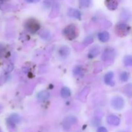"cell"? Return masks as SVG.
Segmentation results:
<instances>
[{
    "instance_id": "13",
    "label": "cell",
    "mask_w": 132,
    "mask_h": 132,
    "mask_svg": "<svg viewBox=\"0 0 132 132\" xmlns=\"http://www.w3.org/2000/svg\"><path fill=\"white\" fill-rule=\"evenodd\" d=\"M37 97V99H39V100L46 101L50 97V93L48 92L43 90V91H41L39 93H38Z\"/></svg>"
},
{
    "instance_id": "10",
    "label": "cell",
    "mask_w": 132,
    "mask_h": 132,
    "mask_svg": "<svg viewBox=\"0 0 132 132\" xmlns=\"http://www.w3.org/2000/svg\"><path fill=\"white\" fill-rule=\"evenodd\" d=\"M68 15L69 16L72 17V18H76V19H79L80 20L81 18V12L79 10H77V9H70L68 11Z\"/></svg>"
},
{
    "instance_id": "5",
    "label": "cell",
    "mask_w": 132,
    "mask_h": 132,
    "mask_svg": "<svg viewBox=\"0 0 132 132\" xmlns=\"http://www.w3.org/2000/svg\"><path fill=\"white\" fill-rule=\"evenodd\" d=\"M115 56H116V53H115L114 50L112 49V48H107L103 52V55H102V59L106 63L108 62L111 63L113 61Z\"/></svg>"
},
{
    "instance_id": "19",
    "label": "cell",
    "mask_w": 132,
    "mask_h": 132,
    "mask_svg": "<svg viewBox=\"0 0 132 132\" xmlns=\"http://www.w3.org/2000/svg\"><path fill=\"white\" fill-rule=\"evenodd\" d=\"M79 3L82 7H88L91 3V0H79Z\"/></svg>"
},
{
    "instance_id": "22",
    "label": "cell",
    "mask_w": 132,
    "mask_h": 132,
    "mask_svg": "<svg viewBox=\"0 0 132 132\" xmlns=\"http://www.w3.org/2000/svg\"><path fill=\"white\" fill-rule=\"evenodd\" d=\"M28 3H37L40 1V0H25Z\"/></svg>"
},
{
    "instance_id": "11",
    "label": "cell",
    "mask_w": 132,
    "mask_h": 132,
    "mask_svg": "<svg viewBox=\"0 0 132 132\" xmlns=\"http://www.w3.org/2000/svg\"><path fill=\"white\" fill-rule=\"evenodd\" d=\"M21 121V117H19L18 115L17 114H13L9 117V119H8V122H9V125L12 126H15V124L19 123Z\"/></svg>"
},
{
    "instance_id": "16",
    "label": "cell",
    "mask_w": 132,
    "mask_h": 132,
    "mask_svg": "<svg viewBox=\"0 0 132 132\" xmlns=\"http://www.w3.org/2000/svg\"><path fill=\"white\" fill-rule=\"evenodd\" d=\"M99 48L98 46H95V47L93 48L92 50H90V52H89L88 57L90 58H93L96 57L98 54H99Z\"/></svg>"
},
{
    "instance_id": "2",
    "label": "cell",
    "mask_w": 132,
    "mask_h": 132,
    "mask_svg": "<svg viewBox=\"0 0 132 132\" xmlns=\"http://www.w3.org/2000/svg\"><path fill=\"white\" fill-rule=\"evenodd\" d=\"M130 31V27L125 23H119L116 27V33L120 37L128 36Z\"/></svg>"
},
{
    "instance_id": "9",
    "label": "cell",
    "mask_w": 132,
    "mask_h": 132,
    "mask_svg": "<svg viewBox=\"0 0 132 132\" xmlns=\"http://www.w3.org/2000/svg\"><path fill=\"white\" fill-rule=\"evenodd\" d=\"M107 122L109 125H113V126H119L121 122V120L117 117V116L115 115H110L107 118Z\"/></svg>"
},
{
    "instance_id": "20",
    "label": "cell",
    "mask_w": 132,
    "mask_h": 132,
    "mask_svg": "<svg viewBox=\"0 0 132 132\" xmlns=\"http://www.w3.org/2000/svg\"><path fill=\"white\" fill-rule=\"evenodd\" d=\"M82 72V67H76L73 70V73L75 76H81Z\"/></svg>"
},
{
    "instance_id": "17",
    "label": "cell",
    "mask_w": 132,
    "mask_h": 132,
    "mask_svg": "<svg viewBox=\"0 0 132 132\" xmlns=\"http://www.w3.org/2000/svg\"><path fill=\"white\" fill-rule=\"evenodd\" d=\"M124 64L126 67H131L132 65V57L131 55H126L123 59Z\"/></svg>"
},
{
    "instance_id": "4",
    "label": "cell",
    "mask_w": 132,
    "mask_h": 132,
    "mask_svg": "<svg viewBox=\"0 0 132 132\" xmlns=\"http://www.w3.org/2000/svg\"><path fill=\"white\" fill-rule=\"evenodd\" d=\"M111 106L113 109L116 110H120L125 106V100L120 96L114 97L111 100Z\"/></svg>"
},
{
    "instance_id": "6",
    "label": "cell",
    "mask_w": 132,
    "mask_h": 132,
    "mask_svg": "<svg viewBox=\"0 0 132 132\" xmlns=\"http://www.w3.org/2000/svg\"><path fill=\"white\" fill-rule=\"evenodd\" d=\"M77 119L75 116H68L67 117L64 119L63 122V126L64 130L67 131L71 128V126L73 125L76 124L77 122Z\"/></svg>"
},
{
    "instance_id": "24",
    "label": "cell",
    "mask_w": 132,
    "mask_h": 132,
    "mask_svg": "<svg viewBox=\"0 0 132 132\" xmlns=\"http://www.w3.org/2000/svg\"><path fill=\"white\" fill-rule=\"evenodd\" d=\"M119 132H125V131H119Z\"/></svg>"
},
{
    "instance_id": "12",
    "label": "cell",
    "mask_w": 132,
    "mask_h": 132,
    "mask_svg": "<svg viewBox=\"0 0 132 132\" xmlns=\"http://www.w3.org/2000/svg\"><path fill=\"white\" fill-rule=\"evenodd\" d=\"M98 38L101 42L105 43L110 39V34L108 32H102L98 34Z\"/></svg>"
},
{
    "instance_id": "18",
    "label": "cell",
    "mask_w": 132,
    "mask_h": 132,
    "mask_svg": "<svg viewBox=\"0 0 132 132\" xmlns=\"http://www.w3.org/2000/svg\"><path fill=\"white\" fill-rule=\"evenodd\" d=\"M129 76H130V75H129V73L128 72H123L121 73L120 78H121V80L122 82H126L128 80Z\"/></svg>"
},
{
    "instance_id": "23",
    "label": "cell",
    "mask_w": 132,
    "mask_h": 132,
    "mask_svg": "<svg viewBox=\"0 0 132 132\" xmlns=\"http://www.w3.org/2000/svg\"><path fill=\"white\" fill-rule=\"evenodd\" d=\"M7 1V0H0V5L3 3V1Z\"/></svg>"
},
{
    "instance_id": "3",
    "label": "cell",
    "mask_w": 132,
    "mask_h": 132,
    "mask_svg": "<svg viewBox=\"0 0 132 132\" xmlns=\"http://www.w3.org/2000/svg\"><path fill=\"white\" fill-rule=\"evenodd\" d=\"M25 27L28 32L36 33L40 29V24L36 19H30L26 22Z\"/></svg>"
},
{
    "instance_id": "14",
    "label": "cell",
    "mask_w": 132,
    "mask_h": 132,
    "mask_svg": "<svg viewBox=\"0 0 132 132\" xmlns=\"http://www.w3.org/2000/svg\"><path fill=\"white\" fill-rule=\"evenodd\" d=\"M71 92L70 90L67 86H64L61 90V95L63 98H68L70 96Z\"/></svg>"
},
{
    "instance_id": "15",
    "label": "cell",
    "mask_w": 132,
    "mask_h": 132,
    "mask_svg": "<svg viewBox=\"0 0 132 132\" xmlns=\"http://www.w3.org/2000/svg\"><path fill=\"white\" fill-rule=\"evenodd\" d=\"M70 50L68 46H64L59 49V54L61 57H64L68 56L70 54Z\"/></svg>"
},
{
    "instance_id": "25",
    "label": "cell",
    "mask_w": 132,
    "mask_h": 132,
    "mask_svg": "<svg viewBox=\"0 0 132 132\" xmlns=\"http://www.w3.org/2000/svg\"><path fill=\"white\" fill-rule=\"evenodd\" d=\"M0 110H1V106H0Z\"/></svg>"
},
{
    "instance_id": "8",
    "label": "cell",
    "mask_w": 132,
    "mask_h": 132,
    "mask_svg": "<svg viewBox=\"0 0 132 132\" xmlns=\"http://www.w3.org/2000/svg\"><path fill=\"white\" fill-rule=\"evenodd\" d=\"M120 0H105L106 7L110 10H115L118 7Z\"/></svg>"
},
{
    "instance_id": "7",
    "label": "cell",
    "mask_w": 132,
    "mask_h": 132,
    "mask_svg": "<svg viewBox=\"0 0 132 132\" xmlns=\"http://www.w3.org/2000/svg\"><path fill=\"white\" fill-rule=\"evenodd\" d=\"M104 82L107 85L110 86H114L116 83L114 81V74L112 72H109L105 75L104 77Z\"/></svg>"
},
{
    "instance_id": "21",
    "label": "cell",
    "mask_w": 132,
    "mask_h": 132,
    "mask_svg": "<svg viewBox=\"0 0 132 132\" xmlns=\"http://www.w3.org/2000/svg\"><path fill=\"white\" fill-rule=\"evenodd\" d=\"M97 132H108V130L104 127H100L97 129Z\"/></svg>"
},
{
    "instance_id": "26",
    "label": "cell",
    "mask_w": 132,
    "mask_h": 132,
    "mask_svg": "<svg viewBox=\"0 0 132 132\" xmlns=\"http://www.w3.org/2000/svg\"><path fill=\"white\" fill-rule=\"evenodd\" d=\"M0 132H1V131H0Z\"/></svg>"
},
{
    "instance_id": "1",
    "label": "cell",
    "mask_w": 132,
    "mask_h": 132,
    "mask_svg": "<svg viewBox=\"0 0 132 132\" xmlns=\"http://www.w3.org/2000/svg\"><path fill=\"white\" fill-rule=\"evenodd\" d=\"M63 34L66 39L69 41H72L77 38L78 36V29L75 24H68L63 30Z\"/></svg>"
}]
</instances>
